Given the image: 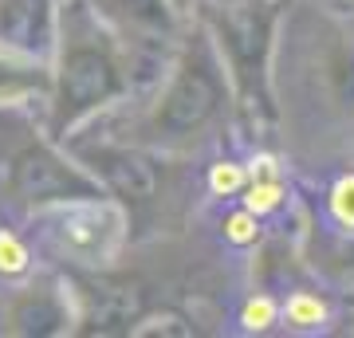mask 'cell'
Returning <instances> with one entry per match:
<instances>
[{"label": "cell", "mask_w": 354, "mask_h": 338, "mask_svg": "<svg viewBox=\"0 0 354 338\" xmlns=\"http://www.w3.org/2000/svg\"><path fill=\"white\" fill-rule=\"evenodd\" d=\"M99 216L102 213L91 209V205L64 213L59 228H51L55 240H59V248L71 252V256H79V260H95V256L102 252V232H106V228H99Z\"/></svg>", "instance_id": "1"}, {"label": "cell", "mask_w": 354, "mask_h": 338, "mask_svg": "<svg viewBox=\"0 0 354 338\" xmlns=\"http://www.w3.org/2000/svg\"><path fill=\"white\" fill-rule=\"evenodd\" d=\"M248 181H252V169L232 162V158H225V162H216L209 169V193L213 197H241L244 189H248Z\"/></svg>", "instance_id": "4"}, {"label": "cell", "mask_w": 354, "mask_h": 338, "mask_svg": "<svg viewBox=\"0 0 354 338\" xmlns=\"http://www.w3.org/2000/svg\"><path fill=\"white\" fill-rule=\"evenodd\" d=\"M327 220L339 232H354V173L339 177L327 193Z\"/></svg>", "instance_id": "5"}, {"label": "cell", "mask_w": 354, "mask_h": 338, "mask_svg": "<svg viewBox=\"0 0 354 338\" xmlns=\"http://www.w3.org/2000/svg\"><path fill=\"white\" fill-rule=\"evenodd\" d=\"M221 228H225V240L236 244V248H248V244L260 240V216H256L252 209H244V205L228 209L225 220H221Z\"/></svg>", "instance_id": "7"}, {"label": "cell", "mask_w": 354, "mask_h": 338, "mask_svg": "<svg viewBox=\"0 0 354 338\" xmlns=\"http://www.w3.org/2000/svg\"><path fill=\"white\" fill-rule=\"evenodd\" d=\"M32 267V252L12 228H0V276L4 279H20Z\"/></svg>", "instance_id": "6"}, {"label": "cell", "mask_w": 354, "mask_h": 338, "mask_svg": "<svg viewBox=\"0 0 354 338\" xmlns=\"http://www.w3.org/2000/svg\"><path fill=\"white\" fill-rule=\"evenodd\" d=\"M283 323V303L272 299V295H256L241 307L236 314V330L241 335H268V330H276Z\"/></svg>", "instance_id": "3"}, {"label": "cell", "mask_w": 354, "mask_h": 338, "mask_svg": "<svg viewBox=\"0 0 354 338\" xmlns=\"http://www.w3.org/2000/svg\"><path fill=\"white\" fill-rule=\"evenodd\" d=\"M291 335H319V330H327L330 326V303L315 291H291L288 299H283V323Z\"/></svg>", "instance_id": "2"}]
</instances>
